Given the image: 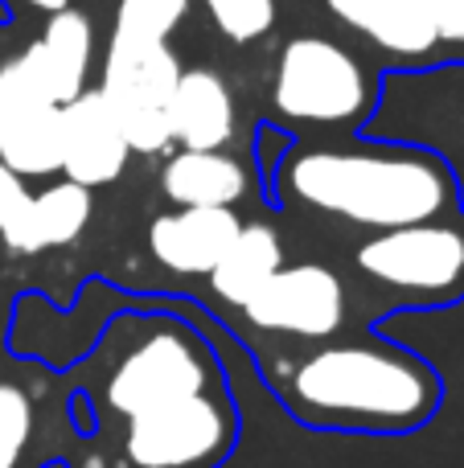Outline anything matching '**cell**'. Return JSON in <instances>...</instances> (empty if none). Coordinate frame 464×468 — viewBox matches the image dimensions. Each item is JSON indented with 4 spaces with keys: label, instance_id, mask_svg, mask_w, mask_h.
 <instances>
[{
    "label": "cell",
    "instance_id": "obj_6",
    "mask_svg": "<svg viewBox=\"0 0 464 468\" xmlns=\"http://www.w3.org/2000/svg\"><path fill=\"white\" fill-rule=\"evenodd\" d=\"M271 103L292 123H353L370 112L374 90L350 49L329 37H292L279 49Z\"/></svg>",
    "mask_w": 464,
    "mask_h": 468
},
{
    "label": "cell",
    "instance_id": "obj_10",
    "mask_svg": "<svg viewBox=\"0 0 464 468\" xmlns=\"http://www.w3.org/2000/svg\"><path fill=\"white\" fill-rule=\"evenodd\" d=\"M128 140L120 120L103 103L99 90H82L62 107V169L66 181L82 189H103L128 169Z\"/></svg>",
    "mask_w": 464,
    "mask_h": 468
},
{
    "label": "cell",
    "instance_id": "obj_4",
    "mask_svg": "<svg viewBox=\"0 0 464 468\" xmlns=\"http://www.w3.org/2000/svg\"><path fill=\"white\" fill-rule=\"evenodd\" d=\"M235 444L238 411L227 390H214L120 423L111 468H218Z\"/></svg>",
    "mask_w": 464,
    "mask_h": 468
},
{
    "label": "cell",
    "instance_id": "obj_18",
    "mask_svg": "<svg viewBox=\"0 0 464 468\" xmlns=\"http://www.w3.org/2000/svg\"><path fill=\"white\" fill-rule=\"evenodd\" d=\"M189 13V0H120L115 8V29L136 41H169V33Z\"/></svg>",
    "mask_w": 464,
    "mask_h": 468
},
{
    "label": "cell",
    "instance_id": "obj_7",
    "mask_svg": "<svg viewBox=\"0 0 464 468\" xmlns=\"http://www.w3.org/2000/svg\"><path fill=\"white\" fill-rule=\"evenodd\" d=\"M181 82V62L169 41H136L111 33L99 95L120 120L132 153L156 156L169 148V103Z\"/></svg>",
    "mask_w": 464,
    "mask_h": 468
},
{
    "label": "cell",
    "instance_id": "obj_21",
    "mask_svg": "<svg viewBox=\"0 0 464 468\" xmlns=\"http://www.w3.org/2000/svg\"><path fill=\"white\" fill-rule=\"evenodd\" d=\"M230 41H255L276 21V0H202Z\"/></svg>",
    "mask_w": 464,
    "mask_h": 468
},
{
    "label": "cell",
    "instance_id": "obj_16",
    "mask_svg": "<svg viewBox=\"0 0 464 468\" xmlns=\"http://www.w3.org/2000/svg\"><path fill=\"white\" fill-rule=\"evenodd\" d=\"M279 267H284V242H279V234L271 230L268 222H251V227L238 230L235 247H230L227 259L214 267L210 283L222 300L243 308Z\"/></svg>",
    "mask_w": 464,
    "mask_h": 468
},
{
    "label": "cell",
    "instance_id": "obj_12",
    "mask_svg": "<svg viewBox=\"0 0 464 468\" xmlns=\"http://www.w3.org/2000/svg\"><path fill=\"white\" fill-rule=\"evenodd\" d=\"M238 222L235 210H173L153 218L148 250L173 275H214V267L235 247Z\"/></svg>",
    "mask_w": 464,
    "mask_h": 468
},
{
    "label": "cell",
    "instance_id": "obj_2",
    "mask_svg": "<svg viewBox=\"0 0 464 468\" xmlns=\"http://www.w3.org/2000/svg\"><path fill=\"white\" fill-rule=\"evenodd\" d=\"M284 189L374 234L460 214L457 177L427 148H309L284 165Z\"/></svg>",
    "mask_w": 464,
    "mask_h": 468
},
{
    "label": "cell",
    "instance_id": "obj_22",
    "mask_svg": "<svg viewBox=\"0 0 464 468\" xmlns=\"http://www.w3.org/2000/svg\"><path fill=\"white\" fill-rule=\"evenodd\" d=\"M424 16L432 25L436 49H440V62H464V0H419Z\"/></svg>",
    "mask_w": 464,
    "mask_h": 468
},
{
    "label": "cell",
    "instance_id": "obj_8",
    "mask_svg": "<svg viewBox=\"0 0 464 468\" xmlns=\"http://www.w3.org/2000/svg\"><path fill=\"white\" fill-rule=\"evenodd\" d=\"M243 313L255 329L284 333V337H301V341H325L345 321V288L321 263L279 267L247 300Z\"/></svg>",
    "mask_w": 464,
    "mask_h": 468
},
{
    "label": "cell",
    "instance_id": "obj_1",
    "mask_svg": "<svg viewBox=\"0 0 464 468\" xmlns=\"http://www.w3.org/2000/svg\"><path fill=\"white\" fill-rule=\"evenodd\" d=\"M276 395L309 428L407 436L444 399V382L419 354L399 346H321L276 374Z\"/></svg>",
    "mask_w": 464,
    "mask_h": 468
},
{
    "label": "cell",
    "instance_id": "obj_20",
    "mask_svg": "<svg viewBox=\"0 0 464 468\" xmlns=\"http://www.w3.org/2000/svg\"><path fill=\"white\" fill-rule=\"evenodd\" d=\"M33 440V399L16 382H0V468H16Z\"/></svg>",
    "mask_w": 464,
    "mask_h": 468
},
{
    "label": "cell",
    "instance_id": "obj_23",
    "mask_svg": "<svg viewBox=\"0 0 464 468\" xmlns=\"http://www.w3.org/2000/svg\"><path fill=\"white\" fill-rule=\"evenodd\" d=\"M29 5H33V8H41V13H49V16H54V13H62V8H70V0H29Z\"/></svg>",
    "mask_w": 464,
    "mask_h": 468
},
{
    "label": "cell",
    "instance_id": "obj_3",
    "mask_svg": "<svg viewBox=\"0 0 464 468\" xmlns=\"http://www.w3.org/2000/svg\"><path fill=\"white\" fill-rule=\"evenodd\" d=\"M214 390L227 387L210 349L185 324L156 321L111 357V366L99 378V407L111 420L132 423L185 399L214 395Z\"/></svg>",
    "mask_w": 464,
    "mask_h": 468
},
{
    "label": "cell",
    "instance_id": "obj_9",
    "mask_svg": "<svg viewBox=\"0 0 464 468\" xmlns=\"http://www.w3.org/2000/svg\"><path fill=\"white\" fill-rule=\"evenodd\" d=\"M0 165L21 181L62 169V107L33 87L16 58L0 66Z\"/></svg>",
    "mask_w": 464,
    "mask_h": 468
},
{
    "label": "cell",
    "instance_id": "obj_5",
    "mask_svg": "<svg viewBox=\"0 0 464 468\" xmlns=\"http://www.w3.org/2000/svg\"><path fill=\"white\" fill-rule=\"evenodd\" d=\"M358 267L374 283L416 304H452L464 296V214L370 234Z\"/></svg>",
    "mask_w": 464,
    "mask_h": 468
},
{
    "label": "cell",
    "instance_id": "obj_17",
    "mask_svg": "<svg viewBox=\"0 0 464 468\" xmlns=\"http://www.w3.org/2000/svg\"><path fill=\"white\" fill-rule=\"evenodd\" d=\"M90 214H95V197L90 189L74 186V181H58V186L41 189L33 197V230H37V250L66 247L87 230Z\"/></svg>",
    "mask_w": 464,
    "mask_h": 468
},
{
    "label": "cell",
    "instance_id": "obj_15",
    "mask_svg": "<svg viewBox=\"0 0 464 468\" xmlns=\"http://www.w3.org/2000/svg\"><path fill=\"white\" fill-rule=\"evenodd\" d=\"M251 189L247 169L227 153H173L161 169V194L181 210H235Z\"/></svg>",
    "mask_w": 464,
    "mask_h": 468
},
{
    "label": "cell",
    "instance_id": "obj_11",
    "mask_svg": "<svg viewBox=\"0 0 464 468\" xmlns=\"http://www.w3.org/2000/svg\"><path fill=\"white\" fill-rule=\"evenodd\" d=\"M90 58H95L90 16L79 8H62L49 16L46 33L16 54V62L33 79V87H41L58 107H66L87 90Z\"/></svg>",
    "mask_w": 464,
    "mask_h": 468
},
{
    "label": "cell",
    "instance_id": "obj_14",
    "mask_svg": "<svg viewBox=\"0 0 464 468\" xmlns=\"http://www.w3.org/2000/svg\"><path fill=\"white\" fill-rule=\"evenodd\" d=\"M235 136V99L214 70H181L169 103V140L181 153H222Z\"/></svg>",
    "mask_w": 464,
    "mask_h": 468
},
{
    "label": "cell",
    "instance_id": "obj_19",
    "mask_svg": "<svg viewBox=\"0 0 464 468\" xmlns=\"http://www.w3.org/2000/svg\"><path fill=\"white\" fill-rule=\"evenodd\" d=\"M0 239L16 255H37V230H33V194L13 169L0 165Z\"/></svg>",
    "mask_w": 464,
    "mask_h": 468
},
{
    "label": "cell",
    "instance_id": "obj_13",
    "mask_svg": "<svg viewBox=\"0 0 464 468\" xmlns=\"http://www.w3.org/2000/svg\"><path fill=\"white\" fill-rule=\"evenodd\" d=\"M329 13L399 62H440L419 0H325Z\"/></svg>",
    "mask_w": 464,
    "mask_h": 468
}]
</instances>
